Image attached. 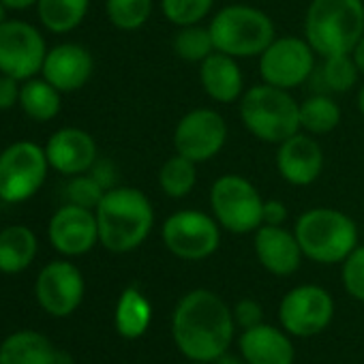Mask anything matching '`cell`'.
Returning a JSON list of instances; mask_svg holds the SVG:
<instances>
[{
  "mask_svg": "<svg viewBox=\"0 0 364 364\" xmlns=\"http://www.w3.org/2000/svg\"><path fill=\"white\" fill-rule=\"evenodd\" d=\"M234 313L225 300L210 289L185 294L171 315L176 347L193 362H215L223 355L234 336Z\"/></svg>",
  "mask_w": 364,
  "mask_h": 364,
  "instance_id": "6da1fadb",
  "label": "cell"
},
{
  "mask_svg": "<svg viewBox=\"0 0 364 364\" xmlns=\"http://www.w3.org/2000/svg\"><path fill=\"white\" fill-rule=\"evenodd\" d=\"M99 242L109 253H129L146 242L154 228V208L148 196L135 187L105 191L95 208Z\"/></svg>",
  "mask_w": 364,
  "mask_h": 364,
  "instance_id": "7a4b0ae2",
  "label": "cell"
},
{
  "mask_svg": "<svg viewBox=\"0 0 364 364\" xmlns=\"http://www.w3.org/2000/svg\"><path fill=\"white\" fill-rule=\"evenodd\" d=\"M364 35V0H311L304 39L321 58L351 54Z\"/></svg>",
  "mask_w": 364,
  "mask_h": 364,
  "instance_id": "3957f363",
  "label": "cell"
},
{
  "mask_svg": "<svg viewBox=\"0 0 364 364\" xmlns=\"http://www.w3.org/2000/svg\"><path fill=\"white\" fill-rule=\"evenodd\" d=\"M298 109L300 103L294 99L291 90L266 82L247 88L238 101V114L245 129L255 139L274 146L300 131Z\"/></svg>",
  "mask_w": 364,
  "mask_h": 364,
  "instance_id": "277c9868",
  "label": "cell"
},
{
  "mask_svg": "<svg viewBox=\"0 0 364 364\" xmlns=\"http://www.w3.org/2000/svg\"><path fill=\"white\" fill-rule=\"evenodd\" d=\"M294 234L302 255L315 264H343V259L358 247V225L343 210L317 206L304 210Z\"/></svg>",
  "mask_w": 364,
  "mask_h": 364,
  "instance_id": "5b68a950",
  "label": "cell"
},
{
  "mask_svg": "<svg viewBox=\"0 0 364 364\" xmlns=\"http://www.w3.org/2000/svg\"><path fill=\"white\" fill-rule=\"evenodd\" d=\"M215 50L238 60L259 58L277 37L272 18L253 5H228L215 14L208 24Z\"/></svg>",
  "mask_w": 364,
  "mask_h": 364,
  "instance_id": "8992f818",
  "label": "cell"
},
{
  "mask_svg": "<svg viewBox=\"0 0 364 364\" xmlns=\"http://www.w3.org/2000/svg\"><path fill=\"white\" fill-rule=\"evenodd\" d=\"M210 215L230 234H255L264 223V198L251 180L240 173H223L210 187Z\"/></svg>",
  "mask_w": 364,
  "mask_h": 364,
  "instance_id": "52a82bcc",
  "label": "cell"
},
{
  "mask_svg": "<svg viewBox=\"0 0 364 364\" xmlns=\"http://www.w3.org/2000/svg\"><path fill=\"white\" fill-rule=\"evenodd\" d=\"M161 240L173 257L185 262H202L219 249L221 225L204 210H176L163 221Z\"/></svg>",
  "mask_w": 364,
  "mask_h": 364,
  "instance_id": "ba28073f",
  "label": "cell"
},
{
  "mask_svg": "<svg viewBox=\"0 0 364 364\" xmlns=\"http://www.w3.org/2000/svg\"><path fill=\"white\" fill-rule=\"evenodd\" d=\"M46 148L35 141H16L0 152V200L22 204L37 196L48 178Z\"/></svg>",
  "mask_w": 364,
  "mask_h": 364,
  "instance_id": "9c48e42d",
  "label": "cell"
},
{
  "mask_svg": "<svg viewBox=\"0 0 364 364\" xmlns=\"http://www.w3.org/2000/svg\"><path fill=\"white\" fill-rule=\"evenodd\" d=\"M315 56L317 54L304 37H274L272 43L259 54L262 82L277 88L294 90L313 77Z\"/></svg>",
  "mask_w": 364,
  "mask_h": 364,
  "instance_id": "30bf717a",
  "label": "cell"
},
{
  "mask_svg": "<svg viewBox=\"0 0 364 364\" xmlns=\"http://www.w3.org/2000/svg\"><path fill=\"white\" fill-rule=\"evenodd\" d=\"M228 144V122L213 107L187 112L173 129V150L193 163L213 161Z\"/></svg>",
  "mask_w": 364,
  "mask_h": 364,
  "instance_id": "8fae6325",
  "label": "cell"
},
{
  "mask_svg": "<svg viewBox=\"0 0 364 364\" xmlns=\"http://www.w3.org/2000/svg\"><path fill=\"white\" fill-rule=\"evenodd\" d=\"M46 56V39L33 24L20 20L0 24V73L26 82L41 73Z\"/></svg>",
  "mask_w": 364,
  "mask_h": 364,
  "instance_id": "7c38bea8",
  "label": "cell"
},
{
  "mask_svg": "<svg viewBox=\"0 0 364 364\" xmlns=\"http://www.w3.org/2000/svg\"><path fill=\"white\" fill-rule=\"evenodd\" d=\"M334 315L332 296L319 285H298L289 289L279 306V319L291 336H315Z\"/></svg>",
  "mask_w": 364,
  "mask_h": 364,
  "instance_id": "4fadbf2b",
  "label": "cell"
},
{
  "mask_svg": "<svg viewBox=\"0 0 364 364\" xmlns=\"http://www.w3.org/2000/svg\"><path fill=\"white\" fill-rule=\"evenodd\" d=\"M86 283L80 268L67 259L50 262L37 277L35 296L39 306L52 317H69L84 300Z\"/></svg>",
  "mask_w": 364,
  "mask_h": 364,
  "instance_id": "5bb4252c",
  "label": "cell"
},
{
  "mask_svg": "<svg viewBox=\"0 0 364 364\" xmlns=\"http://www.w3.org/2000/svg\"><path fill=\"white\" fill-rule=\"evenodd\" d=\"M323 165V148L315 135L298 131L277 146V171L291 187H309L317 182Z\"/></svg>",
  "mask_w": 364,
  "mask_h": 364,
  "instance_id": "9a60e30c",
  "label": "cell"
},
{
  "mask_svg": "<svg viewBox=\"0 0 364 364\" xmlns=\"http://www.w3.org/2000/svg\"><path fill=\"white\" fill-rule=\"evenodd\" d=\"M48 236H50L52 247L60 255H67V257L84 255L99 242L97 215L90 208L65 204L52 215Z\"/></svg>",
  "mask_w": 364,
  "mask_h": 364,
  "instance_id": "2e32d148",
  "label": "cell"
},
{
  "mask_svg": "<svg viewBox=\"0 0 364 364\" xmlns=\"http://www.w3.org/2000/svg\"><path fill=\"white\" fill-rule=\"evenodd\" d=\"M46 154L50 167L65 176H77L90 171L97 161L95 137L77 127L58 129L46 144Z\"/></svg>",
  "mask_w": 364,
  "mask_h": 364,
  "instance_id": "e0dca14e",
  "label": "cell"
},
{
  "mask_svg": "<svg viewBox=\"0 0 364 364\" xmlns=\"http://www.w3.org/2000/svg\"><path fill=\"white\" fill-rule=\"evenodd\" d=\"M95 71L92 54L77 43H60L52 50H48L46 63H43V77L65 92H75L86 86Z\"/></svg>",
  "mask_w": 364,
  "mask_h": 364,
  "instance_id": "ac0fdd59",
  "label": "cell"
},
{
  "mask_svg": "<svg viewBox=\"0 0 364 364\" xmlns=\"http://www.w3.org/2000/svg\"><path fill=\"white\" fill-rule=\"evenodd\" d=\"M259 264L274 277H289L302 264V249L294 232L283 225H259L253 238Z\"/></svg>",
  "mask_w": 364,
  "mask_h": 364,
  "instance_id": "d6986e66",
  "label": "cell"
},
{
  "mask_svg": "<svg viewBox=\"0 0 364 364\" xmlns=\"http://www.w3.org/2000/svg\"><path fill=\"white\" fill-rule=\"evenodd\" d=\"M200 86L215 103H236L245 92V75L238 58L223 52H213L200 63Z\"/></svg>",
  "mask_w": 364,
  "mask_h": 364,
  "instance_id": "ffe728a7",
  "label": "cell"
},
{
  "mask_svg": "<svg viewBox=\"0 0 364 364\" xmlns=\"http://www.w3.org/2000/svg\"><path fill=\"white\" fill-rule=\"evenodd\" d=\"M238 345L247 364H294L296 360L291 338L264 321L245 330Z\"/></svg>",
  "mask_w": 364,
  "mask_h": 364,
  "instance_id": "44dd1931",
  "label": "cell"
},
{
  "mask_svg": "<svg viewBox=\"0 0 364 364\" xmlns=\"http://www.w3.org/2000/svg\"><path fill=\"white\" fill-rule=\"evenodd\" d=\"M56 347L37 330H18L0 343V364H52Z\"/></svg>",
  "mask_w": 364,
  "mask_h": 364,
  "instance_id": "7402d4cb",
  "label": "cell"
},
{
  "mask_svg": "<svg viewBox=\"0 0 364 364\" xmlns=\"http://www.w3.org/2000/svg\"><path fill=\"white\" fill-rule=\"evenodd\" d=\"M37 236L26 225H9L0 232V272L20 274L37 257Z\"/></svg>",
  "mask_w": 364,
  "mask_h": 364,
  "instance_id": "603a6c76",
  "label": "cell"
},
{
  "mask_svg": "<svg viewBox=\"0 0 364 364\" xmlns=\"http://www.w3.org/2000/svg\"><path fill=\"white\" fill-rule=\"evenodd\" d=\"M150 319H152V306L148 298L137 287H127L120 294L114 311V323L118 334L124 338H139L148 330Z\"/></svg>",
  "mask_w": 364,
  "mask_h": 364,
  "instance_id": "cb8c5ba5",
  "label": "cell"
},
{
  "mask_svg": "<svg viewBox=\"0 0 364 364\" xmlns=\"http://www.w3.org/2000/svg\"><path fill=\"white\" fill-rule=\"evenodd\" d=\"M298 116H300V131L317 137V135L332 133L341 124L343 112L341 105L328 92H315L300 103Z\"/></svg>",
  "mask_w": 364,
  "mask_h": 364,
  "instance_id": "d4e9b609",
  "label": "cell"
},
{
  "mask_svg": "<svg viewBox=\"0 0 364 364\" xmlns=\"http://www.w3.org/2000/svg\"><path fill=\"white\" fill-rule=\"evenodd\" d=\"M198 185V163L173 152L159 169V187L169 200H185Z\"/></svg>",
  "mask_w": 364,
  "mask_h": 364,
  "instance_id": "484cf974",
  "label": "cell"
},
{
  "mask_svg": "<svg viewBox=\"0 0 364 364\" xmlns=\"http://www.w3.org/2000/svg\"><path fill=\"white\" fill-rule=\"evenodd\" d=\"M90 7V0H37V16L41 24L56 35L75 31Z\"/></svg>",
  "mask_w": 364,
  "mask_h": 364,
  "instance_id": "4316f807",
  "label": "cell"
},
{
  "mask_svg": "<svg viewBox=\"0 0 364 364\" xmlns=\"http://www.w3.org/2000/svg\"><path fill=\"white\" fill-rule=\"evenodd\" d=\"M60 90L54 88L46 77L43 80H26L20 90V107L24 114L37 122H48L60 112Z\"/></svg>",
  "mask_w": 364,
  "mask_h": 364,
  "instance_id": "83f0119b",
  "label": "cell"
},
{
  "mask_svg": "<svg viewBox=\"0 0 364 364\" xmlns=\"http://www.w3.org/2000/svg\"><path fill=\"white\" fill-rule=\"evenodd\" d=\"M171 50L180 60L193 63V65H200L213 52H217L210 28L202 24L178 26V31L171 37Z\"/></svg>",
  "mask_w": 364,
  "mask_h": 364,
  "instance_id": "f1b7e54d",
  "label": "cell"
},
{
  "mask_svg": "<svg viewBox=\"0 0 364 364\" xmlns=\"http://www.w3.org/2000/svg\"><path fill=\"white\" fill-rule=\"evenodd\" d=\"M315 75L319 80L321 92H349L358 86L360 71L351 58V54H338L323 58L321 67L315 69Z\"/></svg>",
  "mask_w": 364,
  "mask_h": 364,
  "instance_id": "f546056e",
  "label": "cell"
},
{
  "mask_svg": "<svg viewBox=\"0 0 364 364\" xmlns=\"http://www.w3.org/2000/svg\"><path fill=\"white\" fill-rule=\"evenodd\" d=\"M154 11V0H105V14L118 31H139Z\"/></svg>",
  "mask_w": 364,
  "mask_h": 364,
  "instance_id": "4dcf8cb0",
  "label": "cell"
},
{
  "mask_svg": "<svg viewBox=\"0 0 364 364\" xmlns=\"http://www.w3.org/2000/svg\"><path fill=\"white\" fill-rule=\"evenodd\" d=\"M215 7V0H161L163 18L178 26L202 24Z\"/></svg>",
  "mask_w": 364,
  "mask_h": 364,
  "instance_id": "1f68e13d",
  "label": "cell"
},
{
  "mask_svg": "<svg viewBox=\"0 0 364 364\" xmlns=\"http://www.w3.org/2000/svg\"><path fill=\"white\" fill-rule=\"evenodd\" d=\"M65 196H67L69 204L95 210L99 206V202L103 200L105 189L99 185V182L90 173L88 176L86 173H77V176H73L69 180V185L65 189Z\"/></svg>",
  "mask_w": 364,
  "mask_h": 364,
  "instance_id": "d6a6232c",
  "label": "cell"
},
{
  "mask_svg": "<svg viewBox=\"0 0 364 364\" xmlns=\"http://www.w3.org/2000/svg\"><path fill=\"white\" fill-rule=\"evenodd\" d=\"M341 279L347 294L364 302V245H358L345 259L341 268Z\"/></svg>",
  "mask_w": 364,
  "mask_h": 364,
  "instance_id": "836d02e7",
  "label": "cell"
},
{
  "mask_svg": "<svg viewBox=\"0 0 364 364\" xmlns=\"http://www.w3.org/2000/svg\"><path fill=\"white\" fill-rule=\"evenodd\" d=\"M232 313H234V321H236L240 328H245V330H249V328H253V326H259L262 319H264L262 306H259L255 300H251V298L240 300V302L234 306Z\"/></svg>",
  "mask_w": 364,
  "mask_h": 364,
  "instance_id": "e575fe53",
  "label": "cell"
},
{
  "mask_svg": "<svg viewBox=\"0 0 364 364\" xmlns=\"http://www.w3.org/2000/svg\"><path fill=\"white\" fill-rule=\"evenodd\" d=\"M20 80L0 73V112L11 109L16 103H20Z\"/></svg>",
  "mask_w": 364,
  "mask_h": 364,
  "instance_id": "d590c367",
  "label": "cell"
},
{
  "mask_svg": "<svg viewBox=\"0 0 364 364\" xmlns=\"http://www.w3.org/2000/svg\"><path fill=\"white\" fill-rule=\"evenodd\" d=\"M90 176L99 182V185L105 189V191H109V189H114V187H118L116 185V180H118V171H116V167H114V163L112 161H103V159H97L95 161V165L90 167Z\"/></svg>",
  "mask_w": 364,
  "mask_h": 364,
  "instance_id": "8d00e7d4",
  "label": "cell"
},
{
  "mask_svg": "<svg viewBox=\"0 0 364 364\" xmlns=\"http://www.w3.org/2000/svg\"><path fill=\"white\" fill-rule=\"evenodd\" d=\"M289 213L287 206L281 200H266L264 202V213H262V225H283L287 221Z\"/></svg>",
  "mask_w": 364,
  "mask_h": 364,
  "instance_id": "74e56055",
  "label": "cell"
},
{
  "mask_svg": "<svg viewBox=\"0 0 364 364\" xmlns=\"http://www.w3.org/2000/svg\"><path fill=\"white\" fill-rule=\"evenodd\" d=\"M351 58H353V63H355L360 75H364V35L360 37V41H358L355 48L351 50Z\"/></svg>",
  "mask_w": 364,
  "mask_h": 364,
  "instance_id": "f35d334b",
  "label": "cell"
},
{
  "mask_svg": "<svg viewBox=\"0 0 364 364\" xmlns=\"http://www.w3.org/2000/svg\"><path fill=\"white\" fill-rule=\"evenodd\" d=\"M7 9H16V11H22V9H28L33 5H37V0H0Z\"/></svg>",
  "mask_w": 364,
  "mask_h": 364,
  "instance_id": "ab89813d",
  "label": "cell"
},
{
  "mask_svg": "<svg viewBox=\"0 0 364 364\" xmlns=\"http://www.w3.org/2000/svg\"><path fill=\"white\" fill-rule=\"evenodd\" d=\"M52 364H73V358H71V353H69V351L56 349V353H54V360H52Z\"/></svg>",
  "mask_w": 364,
  "mask_h": 364,
  "instance_id": "60d3db41",
  "label": "cell"
},
{
  "mask_svg": "<svg viewBox=\"0 0 364 364\" xmlns=\"http://www.w3.org/2000/svg\"><path fill=\"white\" fill-rule=\"evenodd\" d=\"M215 364H247V362H242L240 358H236V355H232V353H223V355H219L217 360H215Z\"/></svg>",
  "mask_w": 364,
  "mask_h": 364,
  "instance_id": "b9f144b4",
  "label": "cell"
},
{
  "mask_svg": "<svg viewBox=\"0 0 364 364\" xmlns=\"http://www.w3.org/2000/svg\"><path fill=\"white\" fill-rule=\"evenodd\" d=\"M355 103H358V112H360V114H362V118H364V84H362V86H360V90H358Z\"/></svg>",
  "mask_w": 364,
  "mask_h": 364,
  "instance_id": "7bdbcfd3",
  "label": "cell"
},
{
  "mask_svg": "<svg viewBox=\"0 0 364 364\" xmlns=\"http://www.w3.org/2000/svg\"><path fill=\"white\" fill-rule=\"evenodd\" d=\"M5 14H7V7H5L3 3H0V24L5 22Z\"/></svg>",
  "mask_w": 364,
  "mask_h": 364,
  "instance_id": "ee69618b",
  "label": "cell"
},
{
  "mask_svg": "<svg viewBox=\"0 0 364 364\" xmlns=\"http://www.w3.org/2000/svg\"><path fill=\"white\" fill-rule=\"evenodd\" d=\"M191 364H210V362H193V360H191Z\"/></svg>",
  "mask_w": 364,
  "mask_h": 364,
  "instance_id": "f6af8a7d",
  "label": "cell"
}]
</instances>
